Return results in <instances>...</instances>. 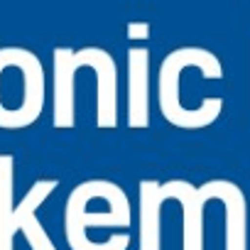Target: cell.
<instances>
[{"label":"cell","mask_w":250,"mask_h":250,"mask_svg":"<svg viewBox=\"0 0 250 250\" xmlns=\"http://www.w3.org/2000/svg\"><path fill=\"white\" fill-rule=\"evenodd\" d=\"M221 59L204 47H179L169 52L157 71V108L179 130H204L223 113V96H199L201 81H221Z\"/></svg>","instance_id":"cell-1"},{"label":"cell","mask_w":250,"mask_h":250,"mask_svg":"<svg viewBox=\"0 0 250 250\" xmlns=\"http://www.w3.org/2000/svg\"><path fill=\"white\" fill-rule=\"evenodd\" d=\"M133 226V206L125 189L110 179H86L76 184L64 201V238L69 250H110L98 243L125 233Z\"/></svg>","instance_id":"cell-2"},{"label":"cell","mask_w":250,"mask_h":250,"mask_svg":"<svg viewBox=\"0 0 250 250\" xmlns=\"http://www.w3.org/2000/svg\"><path fill=\"white\" fill-rule=\"evenodd\" d=\"M47 74L40 57L25 47H0V130H25L47 105Z\"/></svg>","instance_id":"cell-3"},{"label":"cell","mask_w":250,"mask_h":250,"mask_svg":"<svg viewBox=\"0 0 250 250\" xmlns=\"http://www.w3.org/2000/svg\"><path fill=\"white\" fill-rule=\"evenodd\" d=\"M57 189L59 179H37L15 204V157L0 152V250H15L18 233L27 238L30 250H57L37 213Z\"/></svg>","instance_id":"cell-4"},{"label":"cell","mask_w":250,"mask_h":250,"mask_svg":"<svg viewBox=\"0 0 250 250\" xmlns=\"http://www.w3.org/2000/svg\"><path fill=\"white\" fill-rule=\"evenodd\" d=\"M125 125L130 130L150 128V52L128 49V83H125Z\"/></svg>","instance_id":"cell-5"},{"label":"cell","mask_w":250,"mask_h":250,"mask_svg":"<svg viewBox=\"0 0 250 250\" xmlns=\"http://www.w3.org/2000/svg\"><path fill=\"white\" fill-rule=\"evenodd\" d=\"M162 184L169 201L182 206V250H204V208L208 204L204 187L187 179H169Z\"/></svg>","instance_id":"cell-6"},{"label":"cell","mask_w":250,"mask_h":250,"mask_svg":"<svg viewBox=\"0 0 250 250\" xmlns=\"http://www.w3.org/2000/svg\"><path fill=\"white\" fill-rule=\"evenodd\" d=\"M208 201L226 208V250H248V201L243 189L230 179H208L201 184Z\"/></svg>","instance_id":"cell-7"},{"label":"cell","mask_w":250,"mask_h":250,"mask_svg":"<svg viewBox=\"0 0 250 250\" xmlns=\"http://www.w3.org/2000/svg\"><path fill=\"white\" fill-rule=\"evenodd\" d=\"M169 201L157 179L138 184V250H162V206Z\"/></svg>","instance_id":"cell-8"},{"label":"cell","mask_w":250,"mask_h":250,"mask_svg":"<svg viewBox=\"0 0 250 250\" xmlns=\"http://www.w3.org/2000/svg\"><path fill=\"white\" fill-rule=\"evenodd\" d=\"M147 37V25H130V40H145Z\"/></svg>","instance_id":"cell-9"}]
</instances>
